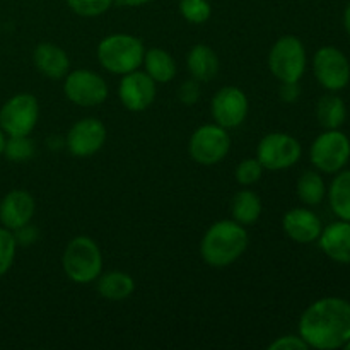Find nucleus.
I'll return each mask as SVG.
<instances>
[{"instance_id":"obj_16","label":"nucleus","mask_w":350,"mask_h":350,"mask_svg":"<svg viewBox=\"0 0 350 350\" xmlns=\"http://www.w3.org/2000/svg\"><path fill=\"white\" fill-rule=\"evenodd\" d=\"M282 229L291 241L297 245H311L318 241L323 231V224L311 208L294 207L284 214Z\"/></svg>"},{"instance_id":"obj_6","label":"nucleus","mask_w":350,"mask_h":350,"mask_svg":"<svg viewBox=\"0 0 350 350\" xmlns=\"http://www.w3.org/2000/svg\"><path fill=\"white\" fill-rule=\"evenodd\" d=\"M231 150L229 130L217 123H205L195 129L188 140V154L200 166H215L228 157Z\"/></svg>"},{"instance_id":"obj_35","label":"nucleus","mask_w":350,"mask_h":350,"mask_svg":"<svg viewBox=\"0 0 350 350\" xmlns=\"http://www.w3.org/2000/svg\"><path fill=\"white\" fill-rule=\"evenodd\" d=\"M154 2V0H115V5L118 7H129V9H135V7L147 5V3Z\"/></svg>"},{"instance_id":"obj_2","label":"nucleus","mask_w":350,"mask_h":350,"mask_svg":"<svg viewBox=\"0 0 350 350\" xmlns=\"http://www.w3.org/2000/svg\"><path fill=\"white\" fill-rule=\"evenodd\" d=\"M250 236L234 219L214 222L200 241V256L212 269H226L238 262L248 248Z\"/></svg>"},{"instance_id":"obj_18","label":"nucleus","mask_w":350,"mask_h":350,"mask_svg":"<svg viewBox=\"0 0 350 350\" xmlns=\"http://www.w3.org/2000/svg\"><path fill=\"white\" fill-rule=\"evenodd\" d=\"M321 252L334 262L349 265L350 263V222L338 219L323 228L318 238Z\"/></svg>"},{"instance_id":"obj_27","label":"nucleus","mask_w":350,"mask_h":350,"mask_svg":"<svg viewBox=\"0 0 350 350\" xmlns=\"http://www.w3.org/2000/svg\"><path fill=\"white\" fill-rule=\"evenodd\" d=\"M178 9L181 17L193 26H202L212 17V5L208 0H180Z\"/></svg>"},{"instance_id":"obj_14","label":"nucleus","mask_w":350,"mask_h":350,"mask_svg":"<svg viewBox=\"0 0 350 350\" xmlns=\"http://www.w3.org/2000/svg\"><path fill=\"white\" fill-rule=\"evenodd\" d=\"M157 84L144 70H133L122 75L118 84V99L123 108L132 113H142L154 105Z\"/></svg>"},{"instance_id":"obj_29","label":"nucleus","mask_w":350,"mask_h":350,"mask_svg":"<svg viewBox=\"0 0 350 350\" xmlns=\"http://www.w3.org/2000/svg\"><path fill=\"white\" fill-rule=\"evenodd\" d=\"M263 166L256 157H245L239 161L234 170V178L241 187H253L258 183L263 176Z\"/></svg>"},{"instance_id":"obj_10","label":"nucleus","mask_w":350,"mask_h":350,"mask_svg":"<svg viewBox=\"0 0 350 350\" xmlns=\"http://www.w3.org/2000/svg\"><path fill=\"white\" fill-rule=\"evenodd\" d=\"M64 94L72 105L81 108H94L103 105L109 94L108 82L98 72L89 68L68 70L64 77Z\"/></svg>"},{"instance_id":"obj_8","label":"nucleus","mask_w":350,"mask_h":350,"mask_svg":"<svg viewBox=\"0 0 350 350\" xmlns=\"http://www.w3.org/2000/svg\"><path fill=\"white\" fill-rule=\"evenodd\" d=\"M40 120V101L31 92H19L0 108V129L7 137L31 135Z\"/></svg>"},{"instance_id":"obj_32","label":"nucleus","mask_w":350,"mask_h":350,"mask_svg":"<svg viewBox=\"0 0 350 350\" xmlns=\"http://www.w3.org/2000/svg\"><path fill=\"white\" fill-rule=\"evenodd\" d=\"M270 350H308L306 342L303 340L299 334L297 335H282V337H277L275 340L269 344Z\"/></svg>"},{"instance_id":"obj_23","label":"nucleus","mask_w":350,"mask_h":350,"mask_svg":"<svg viewBox=\"0 0 350 350\" xmlns=\"http://www.w3.org/2000/svg\"><path fill=\"white\" fill-rule=\"evenodd\" d=\"M317 118L318 123L325 130L340 129L345 123V120H347L345 101L340 96L335 94V92H328V94L321 96L317 105Z\"/></svg>"},{"instance_id":"obj_12","label":"nucleus","mask_w":350,"mask_h":350,"mask_svg":"<svg viewBox=\"0 0 350 350\" xmlns=\"http://www.w3.org/2000/svg\"><path fill=\"white\" fill-rule=\"evenodd\" d=\"M250 101L246 92L238 85H224L219 89L211 101V115L214 123L226 130L238 129L248 116Z\"/></svg>"},{"instance_id":"obj_1","label":"nucleus","mask_w":350,"mask_h":350,"mask_svg":"<svg viewBox=\"0 0 350 350\" xmlns=\"http://www.w3.org/2000/svg\"><path fill=\"white\" fill-rule=\"evenodd\" d=\"M297 328L310 349L345 347L350 340V303L344 297H321L303 311Z\"/></svg>"},{"instance_id":"obj_31","label":"nucleus","mask_w":350,"mask_h":350,"mask_svg":"<svg viewBox=\"0 0 350 350\" xmlns=\"http://www.w3.org/2000/svg\"><path fill=\"white\" fill-rule=\"evenodd\" d=\"M200 82L195 81V79H188V81L181 82V85L178 88V99L185 106H195L200 101Z\"/></svg>"},{"instance_id":"obj_3","label":"nucleus","mask_w":350,"mask_h":350,"mask_svg":"<svg viewBox=\"0 0 350 350\" xmlns=\"http://www.w3.org/2000/svg\"><path fill=\"white\" fill-rule=\"evenodd\" d=\"M144 46L142 40L129 33H113L103 38L96 50L99 65L113 75H125L142 67Z\"/></svg>"},{"instance_id":"obj_22","label":"nucleus","mask_w":350,"mask_h":350,"mask_svg":"<svg viewBox=\"0 0 350 350\" xmlns=\"http://www.w3.org/2000/svg\"><path fill=\"white\" fill-rule=\"evenodd\" d=\"M99 296L108 301H125L135 291V280L130 273L122 270H109L98 277Z\"/></svg>"},{"instance_id":"obj_24","label":"nucleus","mask_w":350,"mask_h":350,"mask_svg":"<svg viewBox=\"0 0 350 350\" xmlns=\"http://www.w3.org/2000/svg\"><path fill=\"white\" fill-rule=\"evenodd\" d=\"M328 202L330 208L338 219L350 222V171L342 170L335 173L328 188Z\"/></svg>"},{"instance_id":"obj_33","label":"nucleus","mask_w":350,"mask_h":350,"mask_svg":"<svg viewBox=\"0 0 350 350\" xmlns=\"http://www.w3.org/2000/svg\"><path fill=\"white\" fill-rule=\"evenodd\" d=\"M301 88L299 82H280L279 88V98L280 101L287 103V105H294L299 99Z\"/></svg>"},{"instance_id":"obj_11","label":"nucleus","mask_w":350,"mask_h":350,"mask_svg":"<svg viewBox=\"0 0 350 350\" xmlns=\"http://www.w3.org/2000/svg\"><path fill=\"white\" fill-rule=\"evenodd\" d=\"M313 74L328 92H338L350 82L349 58L337 46H321L313 57Z\"/></svg>"},{"instance_id":"obj_25","label":"nucleus","mask_w":350,"mask_h":350,"mask_svg":"<svg viewBox=\"0 0 350 350\" xmlns=\"http://www.w3.org/2000/svg\"><path fill=\"white\" fill-rule=\"evenodd\" d=\"M296 193L306 207H317L327 197V185L320 171L308 170L301 173L296 183Z\"/></svg>"},{"instance_id":"obj_34","label":"nucleus","mask_w":350,"mask_h":350,"mask_svg":"<svg viewBox=\"0 0 350 350\" xmlns=\"http://www.w3.org/2000/svg\"><path fill=\"white\" fill-rule=\"evenodd\" d=\"M14 234H16L17 245H19V243L21 245H31V243L36 241V229H34L31 224L17 229V231H14Z\"/></svg>"},{"instance_id":"obj_26","label":"nucleus","mask_w":350,"mask_h":350,"mask_svg":"<svg viewBox=\"0 0 350 350\" xmlns=\"http://www.w3.org/2000/svg\"><path fill=\"white\" fill-rule=\"evenodd\" d=\"M36 154L33 139L29 135H16L7 137L5 147H3V156L10 163H27Z\"/></svg>"},{"instance_id":"obj_5","label":"nucleus","mask_w":350,"mask_h":350,"mask_svg":"<svg viewBox=\"0 0 350 350\" xmlns=\"http://www.w3.org/2000/svg\"><path fill=\"white\" fill-rule=\"evenodd\" d=\"M308 55L294 34L280 36L269 51V70L279 82H299L306 72Z\"/></svg>"},{"instance_id":"obj_28","label":"nucleus","mask_w":350,"mask_h":350,"mask_svg":"<svg viewBox=\"0 0 350 350\" xmlns=\"http://www.w3.org/2000/svg\"><path fill=\"white\" fill-rule=\"evenodd\" d=\"M17 252V239L10 229L0 224V277L5 275L14 265Z\"/></svg>"},{"instance_id":"obj_19","label":"nucleus","mask_w":350,"mask_h":350,"mask_svg":"<svg viewBox=\"0 0 350 350\" xmlns=\"http://www.w3.org/2000/svg\"><path fill=\"white\" fill-rule=\"evenodd\" d=\"M219 57L212 46L205 43L193 44L187 55V68L190 72L191 79L204 82L214 81L215 75L219 74Z\"/></svg>"},{"instance_id":"obj_21","label":"nucleus","mask_w":350,"mask_h":350,"mask_svg":"<svg viewBox=\"0 0 350 350\" xmlns=\"http://www.w3.org/2000/svg\"><path fill=\"white\" fill-rule=\"evenodd\" d=\"M262 198L250 187H243L236 191L231 202V215L241 226H253L262 217Z\"/></svg>"},{"instance_id":"obj_15","label":"nucleus","mask_w":350,"mask_h":350,"mask_svg":"<svg viewBox=\"0 0 350 350\" xmlns=\"http://www.w3.org/2000/svg\"><path fill=\"white\" fill-rule=\"evenodd\" d=\"M34 212H36V200L33 195L29 191L16 188L3 195L0 200V224L14 232L31 224Z\"/></svg>"},{"instance_id":"obj_7","label":"nucleus","mask_w":350,"mask_h":350,"mask_svg":"<svg viewBox=\"0 0 350 350\" xmlns=\"http://www.w3.org/2000/svg\"><path fill=\"white\" fill-rule=\"evenodd\" d=\"M350 159V139L340 129L325 130L310 147V161L320 173L335 174L347 166Z\"/></svg>"},{"instance_id":"obj_38","label":"nucleus","mask_w":350,"mask_h":350,"mask_svg":"<svg viewBox=\"0 0 350 350\" xmlns=\"http://www.w3.org/2000/svg\"><path fill=\"white\" fill-rule=\"evenodd\" d=\"M344 349H347V350H350V340L347 342V344H345V347Z\"/></svg>"},{"instance_id":"obj_17","label":"nucleus","mask_w":350,"mask_h":350,"mask_svg":"<svg viewBox=\"0 0 350 350\" xmlns=\"http://www.w3.org/2000/svg\"><path fill=\"white\" fill-rule=\"evenodd\" d=\"M33 64L43 77L51 81H60L70 70V58L67 51L50 41L36 44L33 50Z\"/></svg>"},{"instance_id":"obj_30","label":"nucleus","mask_w":350,"mask_h":350,"mask_svg":"<svg viewBox=\"0 0 350 350\" xmlns=\"http://www.w3.org/2000/svg\"><path fill=\"white\" fill-rule=\"evenodd\" d=\"M68 9L79 17H99L108 12L115 0H65Z\"/></svg>"},{"instance_id":"obj_4","label":"nucleus","mask_w":350,"mask_h":350,"mask_svg":"<svg viewBox=\"0 0 350 350\" xmlns=\"http://www.w3.org/2000/svg\"><path fill=\"white\" fill-rule=\"evenodd\" d=\"M103 253L98 243L89 236H75L62 253V269L74 284L88 286L103 273Z\"/></svg>"},{"instance_id":"obj_36","label":"nucleus","mask_w":350,"mask_h":350,"mask_svg":"<svg viewBox=\"0 0 350 350\" xmlns=\"http://www.w3.org/2000/svg\"><path fill=\"white\" fill-rule=\"evenodd\" d=\"M344 27H345V31H347L349 36H350V3H349L347 7H345V12H344Z\"/></svg>"},{"instance_id":"obj_20","label":"nucleus","mask_w":350,"mask_h":350,"mask_svg":"<svg viewBox=\"0 0 350 350\" xmlns=\"http://www.w3.org/2000/svg\"><path fill=\"white\" fill-rule=\"evenodd\" d=\"M142 68L156 84H167L176 75V62L173 55L159 46H152L144 53Z\"/></svg>"},{"instance_id":"obj_13","label":"nucleus","mask_w":350,"mask_h":350,"mask_svg":"<svg viewBox=\"0 0 350 350\" xmlns=\"http://www.w3.org/2000/svg\"><path fill=\"white\" fill-rule=\"evenodd\" d=\"M108 139L106 125L99 118L88 116V118L77 120L68 129L65 137V147L68 152L75 157H91L103 149Z\"/></svg>"},{"instance_id":"obj_9","label":"nucleus","mask_w":350,"mask_h":350,"mask_svg":"<svg viewBox=\"0 0 350 350\" xmlns=\"http://www.w3.org/2000/svg\"><path fill=\"white\" fill-rule=\"evenodd\" d=\"M303 156L301 142L286 132H270L256 146V159L265 171L289 170Z\"/></svg>"},{"instance_id":"obj_37","label":"nucleus","mask_w":350,"mask_h":350,"mask_svg":"<svg viewBox=\"0 0 350 350\" xmlns=\"http://www.w3.org/2000/svg\"><path fill=\"white\" fill-rule=\"evenodd\" d=\"M5 140H7V135L3 133V130L0 129V156H3V147H5Z\"/></svg>"}]
</instances>
